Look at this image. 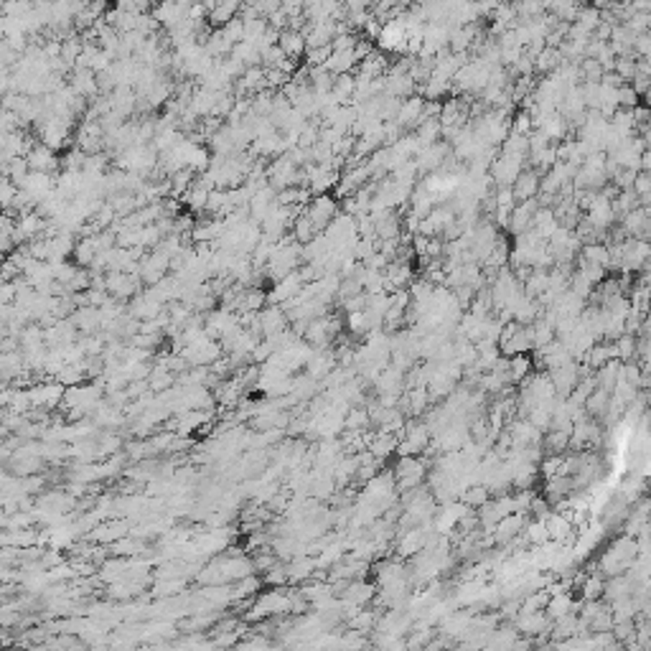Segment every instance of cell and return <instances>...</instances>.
Listing matches in <instances>:
<instances>
[{"instance_id":"obj_1","label":"cell","mask_w":651,"mask_h":651,"mask_svg":"<svg viewBox=\"0 0 651 651\" xmlns=\"http://www.w3.org/2000/svg\"><path fill=\"white\" fill-rule=\"evenodd\" d=\"M339 214V201L333 199L331 193H323V196H313L311 204L305 207V216L311 219V224L316 227L319 234H323V230L336 219Z\"/></svg>"},{"instance_id":"obj_2","label":"cell","mask_w":651,"mask_h":651,"mask_svg":"<svg viewBox=\"0 0 651 651\" xmlns=\"http://www.w3.org/2000/svg\"><path fill=\"white\" fill-rule=\"evenodd\" d=\"M26 163H29L31 173H49L51 176V170L59 168V161H56V153L54 150H49L46 145H31V150L26 153Z\"/></svg>"},{"instance_id":"obj_3","label":"cell","mask_w":651,"mask_h":651,"mask_svg":"<svg viewBox=\"0 0 651 651\" xmlns=\"http://www.w3.org/2000/svg\"><path fill=\"white\" fill-rule=\"evenodd\" d=\"M422 107H425V99H422V97H410V99H405V102L400 104L394 122H397L402 130H405V127H417L422 122Z\"/></svg>"},{"instance_id":"obj_4","label":"cell","mask_w":651,"mask_h":651,"mask_svg":"<svg viewBox=\"0 0 651 651\" xmlns=\"http://www.w3.org/2000/svg\"><path fill=\"white\" fill-rule=\"evenodd\" d=\"M511 191H514V199H517L519 204H522V201L534 199V196L540 193V176H537L532 168L522 170L517 181L511 184Z\"/></svg>"},{"instance_id":"obj_5","label":"cell","mask_w":651,"mask_h":651,"mask_svg":"<svg viewBox=\"0 0 651 651\" xmlns=\"http://www.w3.org/2000/svg\"><path fill=\"white\" fill-rule=\"evenodd\" d=\"M524 524H527L524 514H509V517L499 519L491 532H494L496 542H501V545H506V542L514 540V537H517V534L522 532V529H524Z\"/></svg>"},{"instance_id":"obj_6","label":"cell","mask_w":651,"mask_h":651,"mask_svg":"<svg viewBox=\"0 0 651 651\" xmlns=\"http://www.w3.org/2000/svg\"><path fill=\"white\" fill-rule=\"evenodd\" d=\"M278 46H280V51L288 56V59L298 61L300 56L305 54V38L300 31H280V38H278Z\"/></svg>"},{"instance_id":"obj_7","label":"cell","mask_w":651,"mask_h":651,"mask_svg":"<svg viewBox=\"0 0 651 651\" xmlns=\"http://www.w3.org/2000/svg\"><path fill=\"white\" fill-rule=\"evenodd\" d=\"M239 3H219V6H211V10H209V23L214 26L216 31L224 29L230 21H234L239 13Z\"/></svg>"},{"instance_id":"obj_8","label":"cell","mask_w":651,"mask_h":651,"mask_svg":"<svg viewBox=\"0 0 651 651\" xmlns=\"http://www.w3.org/2000/svg\"><path fill=\"white\" fill-rule=\"evenodd\" d=\"M532 356L529 354H519L509 359V382H524L529 374H532Z\"/></svg>"},{"instance_id":"obj_9","label":"cell","mask_w":651,"mask_h":651,"mask_svg":"<svg viewBox=\"0 0 651 651\" xmlns=\"http://www.w3.org/2000/svg\"><path fill=\"white\" fill-rule=\"evenodd\" d=\"M77 257V265L81 267H92V262H95L97 257V244L92 237H81L79 242L74 244V252H72Z\"/></svg>"},{"instance_id":"obj_10","label":"cell","mask_w":651,"mask_h":651,"mask_svg":"<svg viewBox=\"0 0 651 651\" xmlns=\"http://www.w3.org/2000/svg\"><path fill=\"white\" fill-rule=\"evenodd\" d=\"M346 331L354 333V336H367V333H369V326H367V319H364V311L346 313Z\"/></svg>"},{"instance_id":"obj_11","label":"cell","mask_w":651,"mask_h":651,"mask_svg":"<svg viewBox=\"0 0 651 651\" xmlns=\"http://www.w3.org/2000/svg\"><path fill=\"white\" fill-rule=\"evenodd\" d=\"M638 102H641V99H638V95L634 92L631 84H621V87H618V110H634Z\"/></svg>"},{"instance_id":"obj_12","label":"cell","mask_w":651,"mask_h":651,"mask_svg":"<svg viewBox=\"0 0 651 651\" xmlns=\"http://www.w3.org/2000/svg\"><path fill=\"white\" fill-rule=\"evenodd\" d=\"M524 534H527V540L532 542V545H542V542H547V529H545V522H540V519H534V522L524 524Z\"/></svg>"},{"instance_id":"obj_13","label":"cell","mask_w":651,"mask_h":651,"mask_svg":"<svg viewBox=\"0 0 651 651\" xmlns=\"http://www.w3.org/2000/svg\"><path fill=\"white\" fill-rule=\"evenodd\" d=\"M463 499H466V504H471V506H483V504L488 501V491H486V486H474L463 494Z\"/></svg>"},{"instance_id":"obj_14","label":"cell","mask_w":651,"mask_h":651,"mask_svg":"<svg viewBox=\"0 0 651 651\" xmlns=\"http://www.w3.org/2000/svg\"><path fill=\"white\" fill-rule=\"evenodd\" d=\"M649 188H651L649 173H644V170H638L636 178H634V186H631V191L636 193V199H641V196H649Z\"/></svg>"},{"instance_id":"obj_15","label":"cell","mask_w":651,"mask_h":651,"mask_svg":"<svg viewBox=\"0 0 651 651\" xmlns=\"http://www.w3.org/2000/svg\"><path fill=\"white\" fill-rule=\"evenodd\" d=\"M603 590H606V583H603V577L600 575H593L590 580L585 583V598L595 600Z\"/></svg>"}]
</instances>
